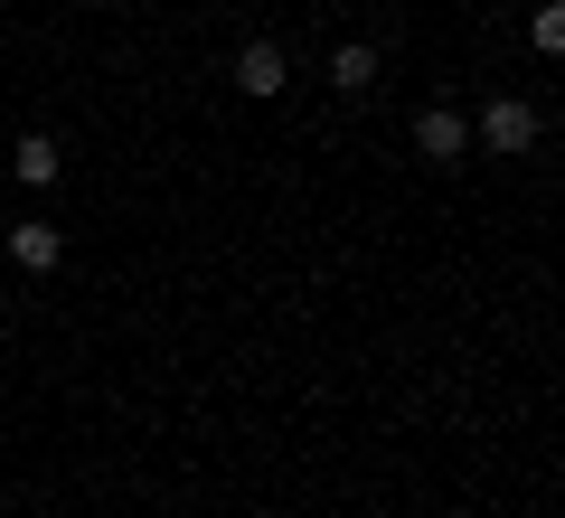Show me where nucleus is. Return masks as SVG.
<instances>
[{"instance_id":"4","label":"nucleus","mask_w":565,"mask_h":518,"mask_svg":"<svg viewBox=\"0 0 565 518\" xmlns=\"http://www.w3.org/2000/svg\"><path fill=\"white\" fill-rule=\"evenodd\" d=\"M10 170H20L29 189H47V180H57V141H47V133H29V141H10Z\"/></svg>"},{"instance_id":"3","label":"nucleus","mask_w":565,"mask_h":518,"mask_svg":"<svg viewBox=\"0 0 565 518\" xmlns=\"http://www.w3.org/2000/svg\"><path fill=\"white\" fill-rule=\"evenodd\" d=\"M236 85H245V95H282V47L255 39V47L236 57Z\"/></svg>"},{"instance_id":"2","label":"nucleus","mask_w":565,"mask_h":518,"mask_svg":"<svg viewBox=\"0 0 565 518\" xmlns=\"http://www.w3.org/2000/svg\"><path fill=\"white\" fill-rule=\"evenodd\" d=\"M415 141H424V160H462V151H471V123H462V114H444V104H434V114L415 123Z\"/></svg>"},{"instance_id":"1","label":"nucleus","mask_w":565,"mask_h":518,"mask_svg":"<svg viewBox=\"0 0 565 518\" xmlns=\"http://www.w3.org/2000/svg\"><path fill=\"white\" fill-rule=\"evenodd\" d=\"M481 141H490V151H537V104L500 95V104L481 114Z\"/></svg>"},{"instance_id":"5","label":"nucleus","mask_w":565,"mask_h":518,"mask_svg":"<svg viewBox=\"0 0 565 518\" xmlns=\"http://www.w3.org/2000/svg\"><path fill=\"white\" fill-rule=\"evenodd\" d=\"M10 255H20L29 274H57V226H39V218H29V226H10Z\"/></svg>"},{"instance_id":"6","label":"nucleus","mask_w":565,"mask_h":518,"mask_svg":"<svg viewBox=\"0 0 565 518\" xmlns=\"http://www.w3.org/2000/svg\"><path fill=\"white\" fill-rule=\"evenodd\" d=\"M330 76H340L349 95H367V85H377V47H340V57H330Z\"/></svg>"}]
</instances>
